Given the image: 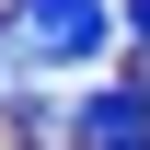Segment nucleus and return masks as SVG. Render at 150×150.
<instances>
[{"mask_svg": "<svg viewBox=\"0 0 150 150\" xmlns=\"http://www.w3.org/2000/svg\"><path fill=\"white\" fill-rule=\"evenodd\" d=\"M115 23L127 12H104V0H12L0 12V58L12 69H81V58L115 46Z\"/></svg>", "mask_w": 150, "mask_h": 150, "instance_id": "obj_1", "label": "nucleus"}, {"mask_svg": "<svg viewBox=\"0 0 150 150\" xmlns=\"http://www.w3.org/2000/svg\"><path fill=\"white\" fill-rule=\"evenodd\" d=\"M127 35H139V46H150V0H127Z\"/></svg>", "mask_w": 150, "mask_h": 150, "instance_id": "obj_2", "label": "nucleus"}, {"mask_svg": "<svg viewBox=\"0 0 150 150\" xmlns=\"http://www.w3.org/2000/svg\"><path fill=\"white\" fill-rule=\"evenodd\" d=\"M0 81H12V58H0Z\"/></svg>", "mask_w": 150, "mask_h": 150, "instance_id": "obj_3", "label": "nucleus"}]
</instances>
